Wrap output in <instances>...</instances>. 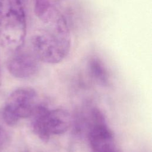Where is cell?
Masks as SVG:
<instances>
[{
  "label": "cell",
  "mask_w": 152,
  "mask_h": 152,
  "mask_svg": "<svg viewBox=\"0 0 152 152\" xmlns=\"http://www.w3.org/2000/svg\"><path fill=\"white\" fill-rule=\"evenodd\" d=\"M88 72L96 83L103 87L109 84L108 72L103 62L97 57H91L88 61Z\"/></svg>",
  "instance_id": "cell-8"
},
{
  "label": "cell",
  "mask_w": 152,
  "mask_h": 152,
  "mask_svg": "<svg viewBox=\"0 0 152 152\" xmlns=\"http://www.w3.org/2000/svg\"><path fill=\"white\" fill-rule=\"evenodd\" d=\"M37 94L31 88H20L9 96L3 109L2 117L6 124L13 126L20 119L27 118L32 115L37 104Z\"/></svg>",
  "instance_id": "cell-3"
},
{
  "label": "cell",
  "mask_w": 152,
  "mask_h": 152,
  "mask_svg": "<svg viewBox=\"0 0 152 152\" xmlns=\"http://www.w3.org/2000/svg\"><path fill=\"white\" fill-rule=\"evenodd\" d=\"M30 39L29 46L40 62L55 64L68 55L71 37L67 20L59 11L43 20Z\"/></svg>",
  "instance_id": "cell-1"
},
{
  "label": "cell",
  "mask_w": 152,
  "mask_h": 152,
  "mask_svg": "<svg viewBox=\"0 0 152 152\" xmlns=\"http://www.w3.org/2000/svg\"><path fill=\"white\" fill-rule=\"evenodd\" d=\"M61 0H34V10L39 20L46 19L60 11Z\"/></svg>",
  "instance_id": "cell-9"
},
{
  "label": "cell",
  "mask_w": 152,
  "mask_h": 152,
  "mask_svg": "<svg viewBox=\"0 0 152 152\" xmlns=\"http://www.w3.org/2000/svg\"><path fill=\"white\" fill-rule=\"evenodd\" d=\"M88 140L92 152H118L113 134L97 108L91 110Z\"/></svg>",
  "instance_id": "cell-4"
},
{
  "label": "cell",
  "mask_w": 152,
  "mask_h": 152,
  "mask_svg": "<svg viewBox=\"0 0 152 152\" xmlns=\"http://www.w3.org/2000/svg\"><path fill=\"white\" fill-rule=\"evenodd\" d=\"M49 109L42 104H37L31 115V128L33 133L43 142H48L50 135L47 127L46 117Z\"/></svg>",
  "instance_id": "cell-7"
},
{
  "label": "cell",
  "mask_w": 152,
  "mask_h": 152,
  "mask_svg": "<svg viewBox=\"0 0 152 152\" xmlns=\"http://www.w3.org/2000/svg\"><path fill=\"white\" fill-rule=\"evenodd\" d=\"M36 55L29 46L25 49L24 45L9 60L8 69L10 73L18 78H27L34 75L38 71L39 62Z\"/></svg>",
  "instance_id": "cell-5"
},
{
  "label": "cell",
  "mask_w": 152,
  "mask_h": 152,
  "mask_svg": "<svg viewBox=\"0 0 152 152\" xmlns=\"http://www.w3.org/2000/svg\"><path fill=\"white\" fill-rule=\"evenodd\" d=\"M46 127L50 135H62L71 126V117L65 109L58 108L49 109L46 117Z\"/></svg>",
  "instance_id": "cell-6"
},
{
  "label": "cell",
  "mask_w": 152,
  "mask_h": 152,
  "mask_svg": "<svg viewBox=\"0 0 152 152\" xmlns=\"http://www.w3.org/2000/svg\"><path fill=\"white\" fill-rule=\"evenodd\" d=\"M6 139V134L2 128L0 126V147L2 145V144L5 141Z\"/></svg>",
  "instance_id": "cell-10"
},
{
  "label": "cell",
  "mask_w": 152,
  "mask_h": 152,
  "mask_svg": "<svg viewBox=\"0 0 152 152\" xmlns=\"http://www.w3.org/2000/svg\"><path fill=\"white\" fill-rule=\"evenodd\" d=\"M26 18L21 0H0V45L15 52L24 45Z\"/></svg>",
  "instance_id": "cell-2"
},
{
  "label": "cell",
  "mask_w": 152,
  "mask_h": 152,
  "mask_svg": "<svg viewBox=\"0 0 152 152\" xmlns=\"http://www.w3.org/2000/svg\"><path fill=\"white\" fill-rule=\"evenodd\" d=\"M1 83V70H0V85Z\"/></svg>",
  "instance_id": "cell-11"
}]
</instances>
